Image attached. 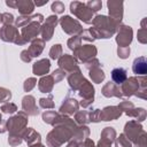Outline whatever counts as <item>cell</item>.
I'll use <instances>...</instances> for the list:
<instances>
[{
	"instance_id": "cell-1",
	"label": "cell",
	"mask_w": 147,
	"mask_h": 147,
	"mask_svg": "<svg viewBox=\"0 0 147 147\" xmlns=\"http://www.w3.org/2000/svg\"><path fill=\"white\" fill-rule=\"evenodd\" d=\"M53 126V130H51L46 136V144L48 147H61L64 142L71 140L78 124L69 116L59 114Z\"/></svg>"
},
{
	"instance_id": "cell-2",
	"label": "cell",
	"mask_w": 147,
	"mask_h": 147,
	"mask_svg": "<svg viewBox=\"0 0 147 147\" xmlns=\"http://www.w3.org/2000/svg\"><path fill=\"white\" fill-rule=\"evenodd\" d=\"M122 23H117L106 15H96L92 20V26L88 29L94 39H109L118 30Z\"/></svg>"
},
{
	"instance_id": "cell-3",
	"label": "cell",
	"mask_w": 147,
	"mask_h": 147,
	"mask_svg": "<svg viewBox=\"0 0 147 147\" xmlns=\"http://www.w3.org/2000/svg\"><path fill=\"white\" fill-rule=\"evenodd\" d=\"M121 92L122 96L130 98L137 93L140 87H147V79L145 76H132L127 77L123 84H121Z\"/></svg>"
},
{
	"instance_id": "cell-4",
	"label": "cell",
	"mask_w": 147,
	"mask_h": 147,
	"mask_svg": "<svg viewBox=\"0 0 147 147\" xmlns=\"http://www.w3.org/2000/svg\"><path fill=\"white\" fill-rule=\"evenodd\" d=\"M29 116L22 110L15 114L14 116H10L6 121L7 125V131L9 134H23L24 130L26 129L28 122H29Z\"/></svg>"
},
{
	"instance_id": "cell-5",
	"label": "cell",
	"mask_w": 147,
	"mask_h": 147,
	"mask_svg": "<svg viewBox=\"0 0 147 147\" xmlns=\"http://www.w3.org/2000/svg\"><path fill=\"white\" fill-rule=\"evenodd\" d=\"M0 39L5 42H13L18 46L25 45L18 29L15 25H3L0 28Z\"/></svg>"
},
{
	"instance_id": "cell-6",
	"label": "cell",
	"mask_w": 147,
	"mask_h": 147,
	"mask_svg": "<svg viewBox=\"0 0 147 147\" xmlns=\"http://www.w3.org/2000/svg\"><path fill=\"white\" fill-rule=\"evenodd\" d=\"M94 94H95L94 86L92 85V83L90 80H87L85 78L83 84L80 85V87L78 90V95L80 98L79 106H82L83 108H87L91 105H93V102H94Z\"/></svg>"
},
{
	"instance_id": "cell-7",
	"label": "cell",
	"mask_w": 147,
	"mask_h": 147,
	"mask_svg": "<svg viewBox=\"0 0 147 147\" xmlns=\"http://www.w3.org/2000/svg\"><path fill=\"white\" fill-rule=\"evenodd\" d=\"M70 11L76 16L78 20L86 24H91L93 20V13L87 8L86 3L80 1H72L70 2Z\"/></svg>"
},
{
	"instance_id": "cell-8",
	"label": "cell",
	"mask_w": 147,
	"mask_h": 147,
	"mask_svg": "<svg viewBox=\"0 0 147 147\" xmlns=\"http://www.w3.org/2000/svg\"><path fill=\"white\" fill-rule=\"evenodd\" d=\"M59 23L61 25V29L64 33L70 36H79L83 31L82 24L70 15H64L59 18Z\"/></svg>"
},
{
	"instance_id": "cell-9",
	"label": "cell",
	"mask_w": 147,
	"mask_h": 147,
	"mask_svg": "<svg viewBox=\"0 0 147 147\" xmlns=\"http://www.w3.org/2000/svg\"><path fill=\"white\" fill-rule=\"evenodd\" d=\"M74 52V57L77 61H80L83 63H86L87 61L94 59L98 54V48L93 44H86V45H80L77 47Z\"/></svg>"
},
{
	"instance_id": "cell-10",
	"label": "cell",
	"mask_w": 147,
	"mask_h": 147,
	"mask_svg": "<svg viewBox=\"0 0 147 147\" xmlns=\"http://www.w3.org/2000/svg\"><path fill=\"white\" fill-rule=\"evenodd\" d=\"M133 39V30L130 25L121 24L117 32H116V44L119 47H130V44Z\"/></svg>"
},
{
	"instance_id": "cell-11",
	"label": "cell",
	"mask_w": 147,
	"mask_h": 147,
	"mask_svg": "<svg viewBox=\"0 0 147 147\" xmlns=\"http://www.w3.org/2000/svg\"><path fill=\"white\" fill-rule=\"evenodd\" d=\"M144 131L145 130H144L141 123L137 122L136 119H131V121H129V122L125 123V125H124V132L123 133L125 134V137L133 145L138 140V138L142 134Z\"/></svg>"
},
{
	"instance_id": "cell-12",
	"label": "cell",
	"mask_w": 147,
	"mask_h": 147,
	"mask_svg": "<svg viewBox=\"0 0 147 147\" xmlns=\"http://www.w3.org/2000/svg\"><path fill=\"white\" fill-rule=\"evenodd\" d=\"M57 24H59V17L56 15H49L46 17L45 22L41 24V28H40V34L44 41H49L53 38L54 30Z\"/></svg>"
},
{
	"instance_id": "cell-13",
	"label": "cell",
	"mask_w": 147,
	"mask_h": 147,
	"mask_svg": "<svg viewBox=\"0 0 147 147\" xmlns=\"http://www.w3.org/2000/svg\"><path fill=\"white\" fill-rule=\"evenodd\" d=\"M40 28H41L40 22L32 21L31 23H29L28 25H25L21 29V36H22L23 40L25 41V44L37 39V37L40 34Z\"/></svg>"
},
{
	"instance_id": "cell-14",
	"label": "cell",
	"mask_w": 147,
	"mask_h": 147,
	"mask_svg": "<svg viewBox=\"0 0 147 147\" xmlns=\"http://www.w3.org/2000/svg\"><path fill=\"white\" fill-rule=\"evenodd\" d=\"M107 8L109 13V17L117 23H122L123 20V2L122 1H114V0H108L107 1Z\"/></svg>"
},
{
	"instance_id": "cell-15",
	"label": "cell",
	"mask_w": 147,
	"mask_h": 147,
	"mask_svg": "<svg viewBox=\"0 0 147 147\" xmlns=\"http://www.w3.org/2000/svg\"><path fill=\"white\" fill-rule=\"evenodd\" d=\"M57 64H59V68L62 69L65 74H69L75 69L79 68L78 61L70 54H62L57 60Z\"/></svg>"
},
{
	"instance_id": "cell-16",
	"label": "cell",
	"mask_w": 147,
	"mask_h": 147,
	"mask_svg": "<svg viewBox=\"0 0 147 147\" xmlns=\"http://www.w3.org/2000/svg\"><path fill=\"white\" fill-rule=\"evenodd\" d=\"M78 108H79V102L75 98H71L68 95L63 99L59 108V114L70 116V115H74L76 111H78Z\"/></svg>"
},
{
	"instance_id": "cell-17",
	"label": "cell",
	"mask_w": 147,
	"mask_h": 147,
	"mask_svg": "<svg viewBox=\"0 0 147 147\" xmlns=\"http://www.w3.org/2000/svg\"><path fill=\"white\" fill-rule=\"evenodd\" d=\"M85 77L84 75L82 74V70L80 68H77L75 69L74 71L67 74V80H68V84H69V87L71 91L74 92H77L80 87V85L83 84Z\"/></svg>"
},
{
	"instance_id": "cell-18",
	"label": "cell",
	"mask_w": 147,
	"mask_h": 147,
	"mask_svg": "<svg viewBox=\"0 0 147 147\" xmlns=\"http://www.w3.org/2000/svg\"><path fill=\"white\" fill-rule=\"evenodd\" d=\"M22 109L28 116H37L39 115V108L37 107L36 98L33 95L26 94L22 99Z\"/></svg>"
},
{
	"instance_id": "cell-19",
	"label": "cell",
	"mask_w": 147,
	"mask_h": 147,
	"mask_svg": "<svg viewBox=\"0 0 147 147\" xmlns=\"http://www.w3.org/2000/svg\"><path fill=\"white\" fill-rule=\"evenodd\" d=\"M122 111L117 106H107L103 109H101V121L109 122L118 119L122 116Z\"/></svg>"
},
{
	"instance_id": "cell-20",
	"label": "cell",
	"mask_w": 147,
	"mask_h": 147,
	"mask_svg": "<svg viewBox=\"0 0 147 147\" xmlns=\"http://www.w3.org/2000/svg\"><path fill=\"white\" fill-rule=\"evenodd\" d=\"M51 69V61L49 59H40L32 64V72L36 76H46Z\"/></svg>"
},
{
	"instance_id": "cell-21",
	"label": "cell",
	"mask_w": 147,
	"mask_h": 147,
	"mask_svg": "<svg viewBox=\"0 0 147 147\" xmlns=\"http://www.w3.org/2000/svg\"><path fill=\"white\" fill-rule=\"evenodd\" d=\"M101 93L106 98H122V92H121L119 85H116L113 82L106 83L101 88Z\"/></svg>"
},
{
	"instance_id": "cell-22",
	"label": "cell",
	"mask_w": 147,
	"mask_h": 147,
	"mask_svg": "<svg viewBox=\"0 0 147 147\" xmlns=\"http://www.w3.org/2000/svg\"><path fill=\"white\" fill-rule=\"evenodd\" d=\"M44 15L42 14H33V15H29V16H18L17 18H15V26L16 28H23L25 25H28L29 23H31L32 21H38V22H44Z\"/></svg>"
},
{
	"instance_id": "cell-23",
	"label": "cell",
	"mask_w": 147,
	"mask_h": 147,
	"mask_svg": "<svg viewBox=\"0 0 147 147\" xmlns=\"http://www.w3.org/2000/svg\"><path fill=\"white\" fill-rule=\"evenodd\" d=\"M23 140L28 144V146H31L33 144L41 142V134L33 127H26L23 132Z\"/></svg>"
},
{
	"instance_id": "cell-24",
	"label": "cell",
	"mask_w": 147,
	"mask_h": 147,
	"mask_svg": "<svg viewBox=\"0 0 147 147\" xmlns=\"http://www.w3.org/2000/svg\"><path fill=\"white\" fill-rule=\"evenodd\" d=\"M16 9L21 16H29L34 9V3L31 0H16Z\"/></svg>"
},
{
	"instance_id": "cell-25",
	"label": "cell",
	"mask_w": 147,
	"mask_h": 147,
	"mask_svg": "<svg viewBox=\"0 0 147 147\" xmlns=\"http://www.w3.org/2000/svg\"><path fill=\"white\" fill-rule=\"evenodd\" d=\"M132 71L138 76H145L147 74V60L145 56H139L133 60Z\"/></svg>"
},
{
	"instance_id": "cell-26",
	"label": "cell",
	"mask_w": 147,
	"mask_h": 147,
	"mask_svg": "<svg viewBox=\"0 0 147 147\" xmlns=\"http://www.w3.org/2000/svg\"><path fill=\"white\" fill-rule=\"evenodd\" d=\"M54 80H53V77L51 75H46V76H42L39 80H38V90L39 92L41 93H51L53 91V87H54Z\"/></svg>"
},
{
	"instance_id": "cell-27",
	"label": "cell",
	"mask_w": 147,
	"mask_h": 147,
	"mask_svg": "<svg viewBox=\"0 0 147 147\" xmlns=\"http://www.w3.org/2000/svg\"><path fill=\"white\" fill-rule=\"evenodd\" d=\"M44 48H45V41L40 38H37L31 41V45L29 46L28 52L31 55V57L33 59V57H38L42 53Z\"/></svg>"
},
{
	"instance_id": "cell-28",
	"label": "cell",
	"mask_w": 147,
	"mask_h": 147,
	"mask_svg": "<svg viewBox=\"0 0 147 147\" xmlns=\"http://www.w3.org/2000/svg\"><path fill=\"white\" fill-rule=\"evenodd\" d=\"M110 77H111V82L115 83L116 85H121L125 82V79L127 78V72L124 68H115L111 70V74H110Z\"/></svg>"
},
{
	"instance_id": "cell-29",
	"label": "cell",
	"mask_w": 147,
	"mask_h": 147,
	"mask_svg": "<svg viewBox=\"0 0 147 147\" xmlns=\"http://www.w3.org/2000/svg\"><path fill=\"white\" fill-rule=\"evenodd\" d=\"M90 127L87 125H78L75 134L72 136L71 140L74 141H77V142H82L84 141L85 139H87L90 137Z\"/></svg>"
},
{
	"instance_id": "cell-30",
	"label": "cell",
	"mask_w": 147,
	"mask_h": 147,
	"mask_svg": "<svg viewBox=\"0 0 147 147\" xmlns=\"http://www.w3.org/2000/svg\"><path fill=\"white\" fill-rule=\"evenodd\" d=\"M88 75H90V78L92 79L93 83L95 84H100L105 80L106 78V74L105 71L102 70V67H94V68H91L88 70Z\"/></svg>"
},
{
	"instance_id": "cell-31",
	"label": "cell",
	"mask_w": 147,
	"mask_h": 147,
	"mask_svg": "<svg viewBox=\"0 0 147 147\" xmlns=\"http://www.w3.org/2000/svg\"><path fill=\"white\" fill-rule=\"evenodd\" d=\"M116 137H117L116 130H115L114 127H111V126H106V127H103V130L101 131L100 139H101V140H105V141H107V142H109V144L113 145V142L115 141Z\"/></svg>"
},
{
	"instance_id": "cell-32",
	"label": "cell",
	"mask_w": 147,
	"mask_h": 147,
	"mask_svg": "<svg viewBox=\"0 0 147 147\" xmlns=\"http://www.w3.org/2000/svg\"><path fill=\"white\" fill-rule=\"evenodd\" d=\"M75 122L78 125H87L90 123L88 110H78L75 113Z\"/></svg>"
},
{
	"instance_id": "cell-33",
	"label": "cell",
	"mask_w": 147,
	"mask_h": 147,
	"mask_svg": "<svg viewBox=\"0 0 147 147\" xmlns=\"http://www.w3.org/2000/svg\"><path fill=\"white\" fill-rule=\"evenodd\" d=\"M146 22H147V18L144 17L142 21H141V28L138 30L137 32V38H138V41L140 44H147V26H146Z\"/></svg>"
},
{
	"instance_id": "cell-34",
	"label": "cell",
	"mask_w": 147,
	"mask_h": 147,
	"mask_svg": "<svg viewBox=\"0 0 147 147\" xmlns=\"http://www.w3.org/2000/svg\"><path fill=\"white\" fill-rule=\"evenodd\" d=\"M57 116H59V113H57V111H55V110H46V111L42 113L41 119H42V122L46 123V124L54 125V123H55Z\"/></svg>"
},
{
	"instance_id": "cell-35",
	"label": "cell",
	"mask_w": 147,
	"mask_h": 147,
	"mask_svg": "<svg viewBox=\"0 0 147 147\" xmlns=\"http://www.w3.org/2000/svg\"><path fill=\"white\" fill-rule=\"evenodd\" d=\"M146 115H147V114H146L145 108H141V107H134L133 110L131 111V114H130L129 117H133V118H136L137 122L141 123V122H144V121L146 119Z\"/></svg>"
},
{
	"instance_id": "cell-36",
	"label": "cell",
	"mask_w": 147,
	"mask_h": 147,
	"mask_svg": "<svg viewBox=\"0 0 147 147\" xmlns=\"http://www.w3.org/2000/svg\"><path fill=\"white\" fill-rule=\"evenodd\" d=\"M53 100H54V98L49 93L46 98H40L39 99V107L42 108V109H53L55 107V103H54Z\"/></svg>"
},
{
	"instance_id": "cell-37",
	"label": "cell",
	"mask_w": 147,
	"mask_h": 147,
	"mask_svg": "<svg viewBox=\"0 0 147 147\" xmlns=\"http://www.w3.org/2000/svg\"><path fill=\"white\" fill-rule=\"evenodd\" d=\"M63 54V48L61 44H54L49 49V57L52 60H59V57Z\"/></svg>"
},
{
	"instance_id": "cell-38",
	"label": "cell",
	"mask_w": 147,
	"mask_h": 147,
	"mask_svg": "<svg viewBox=\"0 0 147 147\" xmlns=\"http://www.w3.org/2000/svg\"><path fill=\"white\" fill-rule=\"evenodd\" d=\"M115 147H132V142L125 137L124 133H121L118 137H116L115 139Z\"/></svg>"
},
{
	"instance_id": "cell-39",
	"label": "cell",
	"mask_w": 147,
	"mask_h": 147,
	"mask_svg": "<svg viewBox=\"0 0 147 147\" xmlns=\"http://www.w3.org/2000/svg\"><path fill=\"white\" fill-rule=\"evenodd\" d=\"M117 107L119 108V110H121L122 113H124L125 115L130 116L131 111H132V110H133V108H134V105H133L131 101L123 100V101H121V102H119V105H118Z\"/></svg>"
},
{
	"instance_id": "cell-40",
	"label": "cell",
	"mask_w": 147,
	"mask_h": 147,
	"mask_svg": "<svg viewBox=\"0 0 147 147\" xmlns=\"http://www.w3.org/2000/svg\"><path fill=\"white\" fill-rule=\"evenodd\" d=\"M82 45V38L79 37V36H72L71 38H69L68 39V41H67V46H68V48L69 49H71V51H75L77 47H79Z\"/></svg>"
},
{
	"instance_id": "cell-41",
	"label": "cell",
	"mask_w": 147,
	"mask_h": 147,
	"mask_svg": "<svg viewBox=\"0 0 147 147\" xmlns=\"http://www.w3.org/2000/svg\"><path fill=\"white\" fill-rule=\"evenodd\" d=\"M37 78L36 77H29V78H26L25 80H24V83H23V90H24V92H30V91H32L34 87H36V85H37Z\"/></svg>"
},
{
	"instance_id": "cell-42",
	"label": "cell",
	"mask_w": 147,
	"mask_h": 147,
	"mask_svg": "<svg viewBox=\"0 0 147 147\" xmlns=\"http://www.w3.org/2000/svg\"><path fill=\"white\" fill-rule=\"evenodd\" d=\"M0 110L3 113V114H14L17 111V106L10 101L8 102H5L1 107H0Z\"/></svg>"
},
{
	"instance_id": "cell-43",
	"label": "cell",
	"mask_w": 147,
	"mask_h": 147,
	"mask_svg": "<svg viewBox=\"0 0 147 147\" xmlns=\"http://www.w3.org/2000/svg\"><path fill=\"white\" fill-rule=\"evenodd\" d=\"M88 117H90V122H92V123L101 122V109H99V108L91 109L88 111Z\"/></svg>"
},
{
	"instance_id": "cell-44",
	"label": "cell",
	"mask_w": 147,
	"mask_h": 147,
	"mask_svg": "<svg viewBox=\"0 0 147 147\" xmlns=\"http://www.w3.org/2000/svg\"><path fill=\"white\" fill-rule=\"evenodd\" d=\"M23 141V134H9L8 136V144L11 147H16L21 145Z\"/></svg>"
},
{
	"instance_id": "cell-45",
	"label": "cell",
	"mask_w": 147,
	"mask_h": 147,
	"mask_svg": "<svg viewBox=\"0 0 147 147\" xmlns=\"http://www.w3.org/2000/svg\"><path fill=\"white\" fill-rule=\"evenodd\" d=\"M86 6H87V8L94 14V13H96V11H99V10L101 9V7H102V1H100V0H90V1L86 2Z\"/></svg>"
},
{
	"instance_id": "cell-46",
	"label": "cell",
	"mask_w": 147,
	"mask_h": 147,
	"mask_svg": "<svg viewBox=\"0 0 147 147\" xmlns=\"http://www.w3.org/2000/svg\"><path fill=\"white\" fill-rule=\"evenodd\" d=\"M10 99H11V92H10V90L0 86V103L8 102Z\"/></svg>"
},
{
	"instance_id": "cell-47",
	"label": "cell",
	"mask_w": 147,
	"mask_h": 147,
	"mask_svg": "<svg viewBox=\"0 0 147 147\" xmlns=\"http://www.w3.org/2000/svg\"><path fill=\"white\" fill-rule=\"evenodd\" d=\"M51 9L54 13V15H56V14H62L64 11L65 7L62 1H53L51 5Z\"/></svg>"
},
{
	"instance_id": "cell-48",
	"label": "cell",
	"mask_w": 147,
	"mask_h": 147,
	"mask_svg": "<svg viewBox=\"0 0 147 147\" xmlns=\"http://www.w3.org/2000/svg\"><path fill=\"white\" fill-rule=\"evenodd\" d=\"M52 77H53V80H54V83L56 84V83H60V82H62L63 79H64V77L67 76V74L62 70V69H60V68H57V69H55L53 72H52V75H51Z\"/></svg>"
},
{
	"instance_id": "cell-49",
	"label": "cell",
	"mask_w": 147,
	"mask_h": 147,
	"mask_svg": "<svg viewBox=\"0 0 147 147\" xmlns=\"http://www.w3.org/2000/svg\"><path fill=\"white\" fill-rule=\"evenodd\" d=\"M1 23H3V25H13V23H15V17L11 13H2L1 14Z\"/></svg>"
},
{
	"instance_id": "cell-50",
	"label": "cell",
	"mask_w": 147,
	"mask_h": 147,
	"mask_svg": "<svg viewBox=\"0 0 147 147\" xmlns=\"http://www.w3.org/2000/svg\"><path fill=\"white\" fill-rule=\"evenodd\" d=\"M130 53H131V49L130 47H117V55L119 59L122 60H125L130 56Z\"/></svg>"
},
{
	"instance_id": "cell-51",
	"label": "cell",
	"mask_w": 147,
	"mask_h": 147,
	"mask_svg": "<svg viewBox=\"0 0 147 147\" xmlns=\"http://www.w3.org/2000/svg\"><path fill=\"white\" fill-rule=\"evenodd\" d=\"M79 37L82 38V40H85V41H88V42H93V41L95 40V39L93 38V36H92V33L90 32V30H88V29L83 30V31L80 32Z\"/></svg>"
},
{
	"instance_id": "cell-52",
	"label": "cell",
	"mask_w": 147,
	"mask_h": 147,
	"mask_svg": "<svg viewBox=\"0 0 147 147\" xmlns=\"http://www.w3.org/2000/svg\"><path fill=\"white\" fill-rule=\"evenodd\" d=\"M146 139H147V133H146V131H144L142 134L138 138V140L133 144L134 147H147V145H146Z\"/></svg>"
},
{
	"instance_id": "cell-53",
	"label": "cell",
	"mask_w": 147,
	"mask_h": 147,
	"mask_svg": "<svg viewBox=\"0 0 147 147\" xmlns=\"http://www.w3.org/2000/svg\"><path fill=\"white\" fill-rule=\"evenodd\" d=\"M84 64H85V68H86L87 70H90L91 68H94V67H102L101 62H100L96 57H94V59H92V60L87 61V62H86V63H84Z\"/></svg>"
},
{
	"instance_id": "cell-54",
	"label": "cell",
	"mask_w": 147,
	"mask_h": 147,
	"mask_svg": "<svg viewBox=\"0 0 147 147\" xmlns=\"http://www.w3.org/2000/svg\"><path fill=\"white\" fill-rule=\"evenodd\" d=\"M20 57H21V60H22L23 62H25V63H29V62H31V60H32V57H31V55L29 54L28 49H23V51L21 52Z\"/></svg>"
},
{
	"instance_id": "cell-55",
	"label": "cell",
	"mask_w": 147,
	"mask_h": 147,
	"mask_svg": "<svg viewBox=\"0 0 147 147\" xmlns=\"http://www.w3.org/2000/svg\"><path fill=\"white\" fill-rule=\"evenodd\" d=\"M78 147H95V144H94V141H93L92 139L87 138V139H85L84 141L79 142V144H78Z\"/></svg>"
},
{
	"instance_id": "cell-56",
	"label": "cell",
	"mask_w": 147,
	"mask_h": 147,
	"mask_svg": "<svg viewBox=\"0 0 147 147\" xmlns=\"http://www.w3.org/2000/svg\"><path fill=\"white\" fill-rule=\"evenodd\" d=\"M7 132V125H6V121L0 118V133H5Z\"/></svg>"
},
{
	"instance_id": "cell-57",
	"label": "cell",
	"mask_w": 147,
	"mask_h": 147,
	"mask_svg": "<svg viewBox=\"0 0 147 147\" xmlns=\"http://www.w3.org/2000/svg\"><path fill=\"white\" fill-rule=\"evenodd\" d=\"M6 5H7L9 8L16 9V0H6Z\"/></svg>"
},
{
	"instance_id": "cell-58",
	"label": "cell",
	"mask_w": 147,
	"mask_h": 147,
	"mask_svg": "<svg viewBox=\"0 0 147 147\" xmlns=\"http://www.w3.org/2000/svg\"><path fill=\"white\" fill-rule=\"evenodd\" d=\"M78 144H79V142H77V141L70 140V141H68V145H67V147H78Z\"/></svg>"
},
{
	"instance_id": "cell-59",
	"label": "cell",
	"mask_w": 147,
	"mask_h": 147,
	"mask_svg": "<svg viewBox=\"0 0 147 147\" xmlns=\"http://www.w3.org/2000/svg\"><path fill=\"white\" fill-rule=\"evenodd\" d=\"M48 2V0H44V1H34L33 3H34V6H37V7H40V6H44V5H46Z\"/></svg>"
},
{
	"instance_id": "cell-60",
	"label": "cell",
	"mask_w": 147,
	"mask_h": 147,
	"mask_svg": "<svg viewBox=\"0 0 147 147\" xmlns=\"http://www.w3.org/2000/svg\"><path fill=\"white\" fill-rule=\"evenodd\" d=\"M29 147H46V146L42 145L41 142H38V144H33V145H31V146H29Z\"/></svg>"
},
{
	"instance_id": "cell-61",
	"label": "cell",
	"mask_w": 147,
	"mask_h": 147,
	"mask_svg": "<svg viewBox=\"0 0 147 147\" xmlns=\"http://www.w3.org/2000/svg\"><path fill=\"white\" fill-rule=\"evenodd\" d=\"M0 22H1V14H0Z\"/></svg>"
},
{
	"instance_id": "cell-62",
	"label": "cell",
	"mask_w": 147,
	"mask_h": 147,
	"mask_svg": "<svg viewBox=\"0 0 147 147\" xmlns=\"http://www.w3.org/2000/svg\"><path fill=\"white\" fill-rule=\"evenodd\" d=\"M0 118H2V117H1V113H0Z\"/></svg>"
}]
</instances>
